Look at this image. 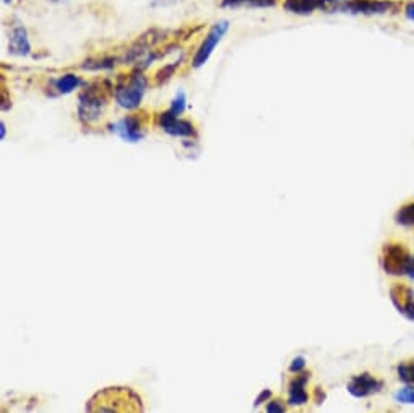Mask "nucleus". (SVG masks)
Segmentation results:
<instances>
[{
  "mask_svg": "<svg viewBox=\"0 0 414 413\" xmlns=\"http://www.w3.org/2000/svg\"><path fill=\"white\" fill-rule=\"evenodd\" d=\"M3 2H6V3H8V2H12V0H3Z\"/></svg>",
  "mask_w": 414,
  "mask_h": 413,
  "instance_id": "nucleus-24",
  "label": "nucleus"
},
{
  "mask_svg": "<svg viewBox=\"0 0 414 413\" xmlns=\"http://www.w3.org/2000/svg\"><path fill=\"white\" fill-rule=\"evenodd\" d=\"M0 127H2V137H6V124H2Z\"/></svg>",
  "mask_w": 414,
  "mask_h": 413,
  "instance_id": "nucleus-23",
  "label": "nucleus"
},
{
  "mask_svg": "<svg viewBox=\"0 0 414 413\" xmlns=\"http://www.w3.org/2000/svg\"><path fill=\"white\" fill-rule=\"evenodd\" d=\"M8 51L12 54H17V56H28L31 51V44L25 28L17 26V28L12 30L10 39H8Z\"/></svg>",
  "mask_w": 414,
  "mask_h": 413,
  "instance_id": "nucleus-13",
  "label": "nucleus"
},
{
  "mask_svg": "<svg viewBox=\"0 0 414 413\" xmlns=\"http://www.w3.org/2000/svg\"><path fill=\"white\" fill-rule=\"evenodd\" d=\"M185 103H187V99H185V94H184V93H177V94H176V98L172 99L169 111H171L174 116H179V117H180L182 112L185 111Z\"/></svg>",
  "mask_w": 414,
  "mask_h": 413,
  "instance_id": "nucleus-19",
  "label": "nucleus"
},
{
  "mask_svg": "<svg viewBox=\"0 0 414 413\" xmlns=\"http://www.w3.org/2000/svg\"><path fill=\"white\" fill-rule=\"evenodd\" d=\"M227 30H229V23H227L226 20L218 21V23L211 26V30L205 36V39L202 41V44H200V48L197 49V52H195L192 59V66L195 69H198V67H202L208 62V59L211 57L215 48L221 43V39L225 38Z\"/></svg>",
  "mask_w": 414,
  "mask_h": 413,
  "instance_id": "nucleus-6",
  "label": "nucleus"
},
{
  "mask_svg": "<svg viewBox=\"0 0 414 413\" xmlns=\"http://www.w3.org/2000/svg\"><path fill=\"white\" fill-rule=\"evenodd\" d=\"M380 267L386 275L414 281V251L403 241H386L380 251Z\"/></svg>",
  "mask_w": 414,
  "mask_h": 413,
  "instance_id": "nucleus-2",
  "label": "nucleus"
},
{
  "mask_svg": "<svg viewBox=\"0 0 414 413\" xmlns=\"http://www.w3.org/2000/svg\"><path fill=\"white\" fill-rule=\"evenodd\" d=\"M307 383H309L307 373H299L293 381H291L289 397H288V402L291 405H304V403L309 402Z\"/></svg>",
  "mask_w": 414,
  "mask_h": 413,
  "instance_id": "nucleus-12",
  "label": "nucleus"
},
{
  "mask_svg": "<svg viewBox=\"0 0 414 413\" xmlns=\"http://www.w3.org/2000/svg\"><path fill=\"white\" fill-rule=\"evenodd\" d=\"M304 367H306V360H304L302 356H298V358H294L293 363H291L289 370L293 371V373L299 374V373H302V371H304Z\"/></svg>",
  "mask_w": 414,
  "mask_h": 413,
  "instance_id": "nucleus-21",
  "label": "nucleus"
},
{
  "mask_svg": "<svg viewBox=\"0 0 414 413\" xmlns=\"http://www.w3.org/2000/svg\"><path fill=\"white\" fill-rule=\"evenodd\" d=\"M148 81L142 74L132 75L129 81L119 85L116 90V99L125 110H135L142 103L143 94L147 92Z\"/></svg>",
  "mask_w": 414,
  "mask_h": 413,
  "instance_id": "nucleus-4",
  "label": "nucleus"
},
{
  "mask_svg": "<svg viewBox=\"0 0 414 413\" xmlns=\"http://www.w3.org/2000/svg\"><path fill=\"white\" fill-rule=\"evenodd\" d=\"M112 132H116L125 142H138L142 139V124H140L138 117L129 116L116 122L112 125Z\"/></svg>",
  "mask_w": 414,
  "mask_h": 413,
  "instance_id": "nucleus-11",
  "label": "nucleus"
},
{
  "mask_svg": "<svg viewBox=\"0 0 414 413\" xmlns=\"http://www.w3.org/2000/svg\"><path fill=\"white\" fill-rule=\"evenodd\" d=\"M402 13L409 21H414V0H406L402 3Z\"/></svg>",
  "mask_w": 414,
  "mask_h": 413,
  "instance_id": "nucleus-20",
  "label": "nucleus"
},
{
  "mask_svg": "<svg viewBox=\"0 0 414 413\" xmlns=\"http://www.w3.org/2000/svg\"><path fill=\"white\" fill-rule=\"evenodd\" d=\"M267 413H284V408L280 402H271L267 408Z\"/></svg>",
  "mask_w": 414,
  "mask_h": 413,
  "instance_id": "nucleus-22",
  "label": "nucleus"
},
{
  "mask_svg": "<svg viewBox=\"0 0 414 413\" xmlns=\"http://www.w3.org/2000/svg\"><path fill=\"white\" fill-rule=\"evenodd\" d=\"M80 83H81V80L79 75L65 74V75H62L61 79L56 80V90L59 93L67 94V93H72L74 90L79 88Z\"/></svg>",
  "mask_w": 414,
  "mask_h": 413,
  "instance_id": "nucleus-17",
  "label": "nucleus"
},
{
  "mask_svg": "<svg viewBox=\"0 0 414 413\" xmlns=\"http://www.w3.org/2000/svg\"><path fill=\"white\" fill-rule=\"evenodd\" d=\"M104 104H106V99H104L99 93H94L93 90H86L85 93L80 94V104H79V111L81 119H98L101 116Z\"/></svg>",
  "mask_w": 414,
  "mask_h": 413,
  "instance_id": "nucleus-10",
  "label": "nucleus"
},
{
  "mask_svg": "<svg viewBox=\"0 0 414 413\" xmlns=\"http://www.w3.org/2000/svg\"><path fill=\"white\" fill-rule=\"evenodd\" d=\"M393 221L402 230L414 231V199L406 201L397 208V212L393 215Z\"/></svg>",
  "mask_w": 414,
  "mask_h": 413,
  "instance_id": "nucleus-14",
  "label": "nucleus"
},
{
  "mask_svg": "<svg viewBox=\"0 0 414 413\" xmlns=\"http://www.w3.org/2000/svg\"><path fill=\"white\" fill-rule=\"evenodd\" d=\"M390 299L400 314L414 322V292L404 281H397L390 287Z\"/></svg>",
  "mask_w": 414,
  "mask_h": 413,
  "instance_id": "nucleus-7",
  "label": "nucleus"
},
{
  "mask_svg": "<svg viewBox=\"0 0 414 413\" xmlns=\"http://www.w3.org/2000/svg\"><path fill=\"white\" fill-rule=\"evenodd\" d=\"M402 10V3L395 0H338L336 12L351 13V15H386Z\"/></svg>",
  "mask_w": 414,
  "mask_h": 413,
  "instance_id": "nucleus-3",
  "label": "nucleus"
},
{
  "mask_svg": "<svg viewBox=\"0 0 414 413\" xmlns=\"http://www.w3.org/2000/svg\"><path fill=\"white\" fill-rule=\"evenodd\" d=\"M393 401L400 405L414 407V385L402 384V387H398L393 392Z\"/></svg>",
  "mask_w": 414,
  "mask_h": 413,
  "instance_id": "nucleus-18",
  "label": "nucleus"
},
{
  "mask_svg": "<svg viewBox=\"0 0 414 413\" xmlns=\"http://www.w3.org/2000/svg\"><path fill=\"white\" fill-rule=\"evenodd\" d=\"M158 125L166 134L174 135V137H194L195 135V127L192 122L180 119L179 116H174L171 111L159 114Z\"/></svg>",
  "mask_w": 414,
  "mask_h": 413,
  "instance_id": "nucleus-9",
  "label": "nucleus"
},
{
  "mask_svg": "<svg viewBox=\"0 0 414 413\" xmlns=\"http://www.w3.org/2000/svg\"><path fill=\"white\" fill-rule=\"evenodd\" d=\"M278 0H222V7L238 8V7H252V8H267L275 7Z\"/></svg>",
  "mask_w": 414,
  "mask_h": 413,
  "instance_id": "nucleus-16",
  "label": "nucleus"
},
{
  "mask_svg": "<svg viewBox=\"0 0 414 413\" xmlns=\"http://www.w3.org/2000/svg\"><path fill=\"white\" fill-rule=\"evenodd\" d=\"M346 389L354 399H367L384 392L385 381L377 374L369 373V371H364V373L354 374L348 381Z\"/></svg>",
  "mask_w": 414,
  "mask_h": 413,
  "instance_id": "nucleus-5",
  "label": "nucleus"
},
{
  "mask_svg": "<svg viewBox=\"0 0 414 413\" xmlns=\"http://www.w3.org/2000/svg\"><path fill=\"white\" fill-rule=\"evenodd\" d=\"M86 413H143V403L129 387H106L90 399Z\"/></svg>",
  "mask_w": 414,
  "mask_h": 413,
  "instance_id": "nucleus-1",
  "label": "nucleus"
},
{
  "mask_svg": "<svg viewBox=\"0 0 414 413\" xmlns=\"http://www.w3.org/2000/svg\"><path fill=\"white\" fill-rule=\"evenodd\" d=\"M395 373H397V379L402 384L414 385V356L398 361L397 367H395Z\"/></svg>",
  "mask_w": 414,
  "mask_h": 413,
  "instance_id": "nucleus-15",
  "label": "nucleus"
},
{
  "mask_svg": "<svg viewBox=\"0 0 414 413\" xmlns=\"http://www.w3.org/2000/svg\"><path fill=\"white\" fill-rule=\"evenodd\" d=\"M338 0H284V8L296 15H312L318 10L336 12Z\"/></svg>",
  "mask_w": 414,
  "mask_h": 413,
  "instance_id": "nucleus-8",
  "label": "nucleus"
}]
</instances>
